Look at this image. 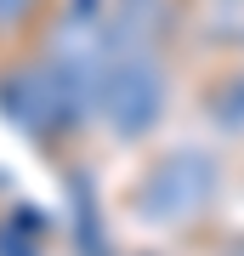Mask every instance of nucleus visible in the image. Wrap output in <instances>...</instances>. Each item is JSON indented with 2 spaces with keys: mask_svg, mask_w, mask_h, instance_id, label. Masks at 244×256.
<instances>
[{
  "mask_svg": "<svg viewBox=\"0 0 244 256\" xmlns=\"http://www.w3.org/2000/svg\"><path fill=\"white\" fill-rule=\"evenodd\" d=\"M102 102H108L114 114V131L125 126L131 137L136 131H148L165 108V80H159V63L148 52H125L119 63L108 68V80H102Z\"/></svg>",
  "mask_w": 244,
  "mask_h": 256,
  "instance_id": "f257e3e1",
  "label": "nucleus"
}]
</instances>
